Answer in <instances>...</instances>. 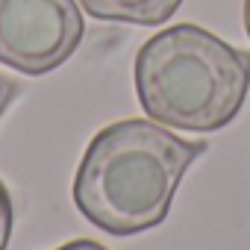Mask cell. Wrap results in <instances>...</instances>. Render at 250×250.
I'll return each instance as SVG.
<instances>
[{
    "label": "cell",
    "instance_id": "5b68a950",
    "mask_svg": "<svg viewBox=\"0 0 250 250\" xmlns=\"http://www.w3.org/2000/svg\"><path fill=\"white\" fill-rule=\"evenodd\" d=\"M12 227H15V206H12V194H9L6 183L0 180V250H6V247H9Z\"/></svg>",
    "mask_w": 250,
    "mask_h": 250
},
{
    "label": "cell",
    "instance_id": "52a82bcc",
    "mask_svg": "<svg viewBox=\"0 0 250 250\" xmlns=\"http://www.w3.org/2000/svg\"><path fill=\"white\" fill-rule=\"evenodd\" d=\"M56 250H106V247L97 244V241H91V238H74V241H68V244H62Z\"/></svg>",
    "mask_w": 250,
    "mask_h": 250
},
{
    "label": "cell",
    "instance_id": "277c9868",
    "mask_svg": "<svg viewBox=\"0 0 250 250\" xmlns=\"http://www.w3.org/2000/svg\"><path fill=\"white\" fill-rule=\"evenodd\" d=\"M186 0H80L85 15L97 21H118V24H139V27H159L177 15Z\"/></svg>",
    "mask_w": 250,
    "mask_h": 250
},
{
    "label": "cell",
    "instance_id": "ba28073f",
    "mask_svg": "<svg viewBox=\"0 0 250 250\" xmlns=\"http://www.w3.org/2000/svg\"><path fill=\"white\" fill-rule=\"evenodd\" d=\"M244 30L250 36V0H244Z\"/></svg>",
    "mask_w": 250,
    "mask_h": 250
},
{
    "label": "cell",
    "instance_id": "7a4b0ae2",
    "mask_svg": "<svg viewBox=\"0 0 250 250\" xmlns=\"http://www.w3.org/2000/svg\"><path fill=\"white\" fill-rule=\"evenodd\" d=\"M133 83L150 121L186 133H218L244 106L250 53L197 24H177L139 47Z\"/></svg>",
    "mask_w": 250,
    "mask_h": 250
},
{
    "label": "cell",
    "instance_id": "6da1fadb",
    "mask_svg": "<svg viewBox=\"0 0 250 250\" xmlns=\"http://www.w3.org/2000/svg\"><path fill=\"white\" fill-rule=\"evenodd\" d=\"M203 153L206 142L180 139L156 121H115L80 159L74 203L91 227L109 235L147 232L168 218L186 171Z\"/></svg>",
    "mask_w": 250,
    "mask_h": 250
},
{
    "label": "cell",
    "instance_id": "8992f818",
    "mask_svg": "<svg viewBox=\"0 0 250 250\" xmlns=\"http://www.w3.org/2000/svg\"><path fill=\"white\" fill-rule=\"evenodd\" d=\"M15 94H18L15 83H12V80H6L3 74H0V118H3V112H6V109H9V103L15 100Z\"/></svg>",
    "mask_w": 250,
    "mask_h": 250
},
{
    "label": "cell",
    "instance_id": "3957f363",
    "mask_svg": "<svg viewBox=\"0 0 250 250\" xmlns=\"http://www.w3.org/2000/svg\"><path fill=\"white\" fill-rule=\"evenodd\" d=\"M83 33L77 0H0V62L27 77L65 65Z\"/></svg>",
    "mask_w": 250,
    "mask_h": 250
}]
</instances>
